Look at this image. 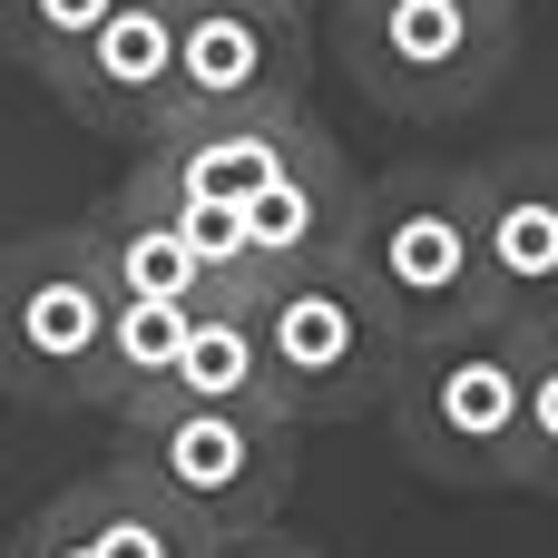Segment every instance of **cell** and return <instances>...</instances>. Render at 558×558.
I'll list each match as a JSON object with an SVG mask.
<instances>
[{
  "label": "cell",
  "mask_w": 558,
  "mask_h": 558,
  "mask_svg": "<svg viewBox=\"0 0 558 558\" xmlns=\"http://www.w3.org/2000/svg\"><path fill=\"white\" fill-rule=\"evenodd\" d=\"M69 235H78V255L98 265V284H108V294H157V304H216V294H226V284L196 265V245H186L157 206H137L128 186H118V196H98Z\"/></svg>",
  "instance_id": "obj_12"
},
{
  "label": "cell",
  "mask_w": 558,
  "mask_h": 558,
  "mask_svg": "<svg viewBox=\"0 0 558 558\" xmlns=\"http://www.w3.org/2000/svg\"><path fill=\"white\" fill-rule=\"evenodd\" d=\"M471 186V235H481V294L510 324H549L558 314V147L520 137L481 167H461Z\"/></svg>",
  "instance_id": "obj_8"
},
{
  "label": "cell",
  "mask_w": 558,
  "mask_h": 558,
  "mask_svg": "<svg viewBox=\"0 0 558 558\" xmlns=\"http://www.w3.org/2000/svg\"><path fill=\"white\" fill-rule=\"evenodd\" d=\"M314 10L304 0H177V98L167 118L304 108Z\"/></svg>",
  "instance_id": "obj_7"
},
{
  "label": "cell",
  "mask_w": 558,
  "mask_h": 558,
  "mask_svg": "<svg viewBox=\"0 0 558 558\" xmlns=\"http://www.w3.org/2000/svg\"><path fill=\"white\" fill-rule=\"evenodd\" d=\"M98 324H108V284L69 226L0 235V392L10 402L88 412L98 402Z\"/></svg>",
  "instance_id": "obj_6"
},
{
  "label": "cell",
  "mask_w": 558,
  "mask_h": 558,
  "mask_svg": "<svg viewBox=\"0 0 558 558\" xmlns=\"http://www.w3.org/2000/svg\"><path fill=\"white\" fill-rule=\"evenodd\" d=\"M314 137L304 108H245V118H157L137 137V167L128 186H167V196H226L245 206L294 147Z\"/></svg>",
  "instance_id": "obj_11"
},
{
  "label": "cell",
  "mask_w": 558,
  "mask_h": 558,
  "mask_svg": "<svg viewBox=\"0 0 558 558\" xmlns=\"http://www.w3.org/2000/svg\"><path fill=\"white\" fill-rule=\"evenodd\" d=\"M39 88L98 137H147L177 98V0H118Z\"/></svg>",
  "instance_id": "obj_9"
},
{
  "label": "cell",
  "mask_w": 558,
  "mask_h": 558,
  "mask_svg": "<svg viewBox=\"0 0 558 558\" xmlns=\"http://www.w3.org/2000/svg\"><path fill=\"white\" fill-rule=\"evenodd\" d=\"M118 461L206 539L284 520L294 500V422L275 402H167L118 422Z\"/></svg>",
  "instance_id": "obj_5"
},
{
  "label": "cell",
  "mask_w": 558,
  "mask_h": 558,
  "mask_svg": "<svg viewBox=\"0 0 558 558\" xmlns=\"http://www.w3.org/2000/svg\"><path fill=\"white\" fill-rule=\"evenodd\" d=\"M520 402H530V333L510 314L412 333L383 383L392 451L441 490H520Z\"/></svg>",
  "instance_id": "obj_1"
},
{
  "label": "cell",
  "mask_w": 558,
  "mask_h": 558,
  "mask_svg": "<svg viewBox=\"0 0 558 558\" xmlns=\"http://www.w3.org/2000/svg\"><path fill=\"white\" fill-rule=\"evenodd\" d=\"M255 353H265V402L314 432V422H363L383 412V383L402 363L392 314L373 304V284L333 255V265H294L265 275L255 294Z\"/></svg>",
  "instance_id": "obj_2"
},
{
  "label": "cell",
  "mask_w": 558,
  "mask_h": 558,
  "mask_svg": "<svg viewBox=\"0 0 558 558\" xmlns=\"http://www.w3.org/2000/svg\"><path fill=\"white\" fill-rule=\"evenodd\" d=\"M137 206H157L186 245H196V265L226 284V294H245V216L226 206V196H167V186H128Z\"/></svg>",
  "instance_id": "obj_17"
},
{
  "label": "cell",
  "mask_w": 558,
  "mask_h": 558,
  "mask_svg": "<svg viewBox=\"0 0 558 558\" xmlns=\"http://www.w3.org/2000/svg\"><path fill=\"white\" fill-rule=\"evenodd\" d=\"M530 333V402H520V490L558 500V314Z\"/></svg>",
  "instance_id": "obj_16"
},
{
  "label": "cell",
  "mask_w": 558,
  "mask_h": 558,
  "mask_svg": "<svg viewBox=\"0 0 558 558\" xmlns=\"http://www.w3.org/2000/svg\"><path fill=\"white\" fill-rule=\"evenodd\" d=\"M353 206H363V177H353V157L314 128L235 216H245V294L265 284V275H294V265H333L343 255V235H353Z\"/></svg>",
  "instance_id": "obj_10"
},
{
  "label": "cell",
  "mask_w": 558,
  "mask_h": 558,
  "mask_svg": "<svg viewBox=\"0 0 558 558\" xmlns=\"http://www.w3.org/2000/svg\"><path fill=\"white\" fill-rule=\"evenodd\" d=\"M304 10H314V0H304Z\"/></svg>",
  "instance_id": "obj_20"
},
{
  "label": "cell",
  "mask_w": 558,
  "mask_h": 558,
  "mask_svg": "<svg viewBox=\"0 0 558 558\" xmlns=\"http://www.w3.org/2000/svg\"><path fill=\"white\" fill-rule=\"evenodd\" d=\"M343 265L373 284V304L392 314V333H441L461 314H490L481 294V235H471V186L441 157H402L363 186Z\"/></svg>",
  "instance_id": "obj_4"
},
{
  "label": "cell",
  "mask_w": 558,
  "mask_h": 558,
  "mask_svg": "<svg viewBox=\"0 0 558 558\" xmlns=\"http://www.w3.org/2000/svg\"><path fill=\"white\" fill-rule=\"evenodd\" d=\"M118 0H0V59H20L29 78H49Z\"/></svg>",
  "instance_id": "obj_15"
},
{
  "label": "cell",
  "mask_w": 558,
  "mask_h": 558,
  "mask_svg": "<svg viewBox=\"0 0 558 558\" xmlns=\"http://www.w3.org/2000/svg\"><path fill=\"white\" fill-rule=\"evenodd\" d=\"M167 402H265V353H255V304H245V294H216V304L186 314L157 412H167ZM128 422H137V412H128Z\"/></svg>",
  "instance_id": "obj_13"
},
{
  "label": "cell",
  "mask_w": 558,
  "mask_h": 558,
  "mask_svg": "<svg viewBox=\"0 0 558 558\" xmlns=\"http://www.w3.org/2000/svg\"><path fill=\"white\" fill-rule=\"evenodd\" d=\"M0 558H108L98 539H88V520H78V500L59 490V500H39L20 530H10V549Z\"/></svg>",
  "instance_id": "obj_18"
},
{
  "label": "cell",
  "mask_w": 558,
  "mask_h": 558,
  "mask_svg": "<svg viewBox=\"0 0 558 558\" xmlns=\"http://www.w3.org/2000/svg\"><path fill=\"white\" fill-rule=\"evenodd\" d=\"M333 49L383 118H471L520 59V0H333Z\"/></svg>",
  "instance_id": "obj_3"
},
{
  "label": "cell",
  "mask_w": 558,
  "mask_h": 558,
  "mask_svg": "<svg viewBox=\"0 0 558 558\" xmlns=\"http://www.w3.org/2000/svg\"><path fill=\"white\" fill-rule=\"evenodd\" d=\"M206 558H324V549H314V539H294V530H275V520H255V530L206 539Z\"/></svg>",
  "instance_id": "obj_19"
},
{
  "label": "cell",
  "mask_w": 558,
  "mask_h": 558,
  "mask_svg": "<svg viewBox=\"0 0 558 558\" xmlns=\"http://www.w3.org/2000/svg\"><path fill=\"white\" fill-rule=\"evenodd\" d=\"M196 304H157V294H108V324H98V412H157L167 392V363H177V333H186Z\"/></svg>",
  "instance_id": "obj_14"
}]
</instances>
